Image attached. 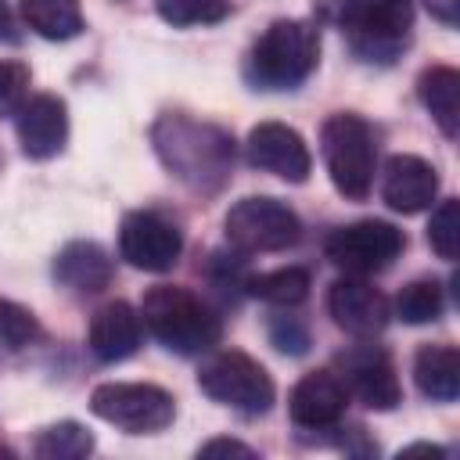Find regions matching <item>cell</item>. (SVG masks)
Listing matches in <instances>:
<instances>
[{"label": "cell", "instance_id": "obj_21", "mask_svg": "<svg viewBox=\"0 0 460 460\" xmlns=\"http://www.w3.org/2000/svg\"><path fill=\"white\" fill-rule=\"evenodd\" d=\"M25 25L43 40H72L83 32V7L79 0H22Z\"/></svg>", "mask_w": 460, "mask_h": 460}, {"label": "cell", "instance_id": "obj_31", "mask_svg": "<svg viewBox=\"0 0 460 460\" xmlns=\"http://www.w3.org/2000/svg\"><path fill=\"white\" fill-rule=\"evenodd\" d=\"M428 4V11L442 22V25H456V4L460 0H424Z\"/></svg>", "mask_w": 460, "mask_h": 460}, {"label": "cell", "instance_id": "obj_11", "mask_svg": "<svg viewBox=\"0 0 460 460\" xmlns=\"http://www.w3.org/2000/svg\"><path fill=\"white\" fill-rule=\"evenodd\" d=\"M119 252L144 273H165L180 262L183 234L158 212H129L119 230Z\"/></svg>", "mask_w": 460, "mask_h": 460}, {"label": "cell", "instance_id": "obj_4", "mask_svg": "<svg viewBox=\"0 0 460 460\" xmlns=\"http://www.w3.org/2000/svg\"><path fill=\"white\" fill-rule=\"evenodd\" d=\"M320 151L334 190L349 201H363L374 187L377 169V140L370 122L356 111H334L320 129Z\"/></svg>", "mask_w": 460, "mask_h": 460}, {"label": "cell", "instance_id": "obj_29", "mask_svg": "<svg viewBox=\"0 0 460 460\" xmlns=\"http://www.w3.org/2000/svg\"><path fill=\"white\" fill-rule=\"evenodd\" d=\"M270 341L288 356H302L309 349V331L298 316H273L270 320Z\"/></svg>", "mask_w": 460, "mask_h": 460}, {"label": "cell", "instance_id": "obj_22", "mask_svg": "<svg viewBox=\"0 0 460 460\" xmlns=\"http://www.w3.org/2000/svg\"><path fill=\"white\" fill-rule=\"evenodd\" d=\"M248 291L270 305H280V309H295L298 302L309 298V273L302 266H284V270H270L262 277H252L248 280Z\"/></svg>", "mask_w": 460, "mask_h": 460}, {"label": "cell", "instance_id": "obj_17", "mask_svg": "<svg viewBox=\"0 0 460 460\" xmlns=\"http://www.w3.org/2000/svg\"><path fill=\"white\" fill-rule=\"evenodd\" d=\"M144 338V320L129 302H108L93 313L90 320V352L101 363H122L140 349Z\"/></svg>", "mask_w": 460, "mask_h": 460}, {"label": "cell", "instance_id": "obj_24", "mask_svg": "<svg viewBox=\"0 0 460 460\" xmlns=\"http://www.w3.org/2000/svg\"><path fill=\"white\" fill-rule=\"evenodd\" d=\"M442 284L435 277H420V280H410L399 298H395V316L402 323H431L442 316Z\"/></svg>", "mask_w": 460, "mask_h": 460}, {"label": "cell", "instance_id": "obj_13", "mask_svg": "<svg viewBox=\"0 0 460 460\" xmlns=\"http://www.w3.org/2000/svg\"><path fill=\"white\" fill-rule=\"evenodd\" d=\"M327 309L334 316V323L356 338H374L385 331L388 316H392V305L388 298L367 284L363 277H341L331 284L327 291Z\"/></svg>", "mask_w": 460, "mask_h": 460}, {"label": "cell", "instance_id": "obj_3", "mask_svg": "<svg viewBox=\"0 0 460 460\" xmlns=\"http://www.w3.org/2000/svg\"><path fill=\"white\" fill-rule=\"evenodd\" d=\"M320 61V32L309 22L280 18L273 22L248 54V79L266 90H291L313 75Z\"/></svg>", "mask_w": 460, "mask_h": 460}, {"label": "cell", "instance_id": "obj_28", "mask_svg": "<svg viewBox=\"0 0 460 460\" xmlns=\"http://www.w3.org/2000/svg\"><path fill=\"white\" fill-rule=\"evenodd\" d=\"M29 97V68L22 61H0V119L18 115Z\"/></svg>", "mask_w": 460, "mask_h": 460}, {"label": "cell", "instance_id": "obj_12", "mask_svg": "<svg viewBox=\"0 0 460 460\" xmlns=\"http://www.w3.org/2000/svg\"><path fill=\"white\" fill-rule=\"evenodd\" d=\"M244 158H248V165L273 172L288 183H305V176L313 169V155H309L305 140L298 137V129H291L284 122H259L248 133Z\"/></svg>", "mask_w": 460, "mask_h": 460}, {"label": "cell", "instance_id": "obj_10", "mask_svg": "<svg viewBox=\"0 0 460 460\" xmlns=\"http://www.w3.org/2000/svg\"><path fill=\"white\" fill-rule=\"evenodd\" d=\"M334 374L341 377L345 392L356 395L370 410H395L402 402V385L395 377V363L374 341L341 349L334 356Z\"/></svg>", "mask_w": 460, "mask_h": 460}, {"label": "cell", "instance_id": "obj_32", "mask_svg": "<svg viewBox=\"0 0 460 460\" xmlns=\"http://www.w3.org/2000/svg\"><path fill=\"white\" fill-rule=\"evenodd\" d=\"M0 40H4V43H14V40H18V32H14V18H11L7 0H0Z\"/></svg>", "mask_w": 460, "mask_h": 460}, {"label": "cell", "instance_id": "obj_30", "mask_svg": "<svg viewBox=\"0 0 460 460\" xmlns=\"http://www.w3.org/2000/svg\"><path fill=\"white\" fill-rule=\"evenodd\" d=\"M198 456H241V460H255V449L237 442V438H212L198 449Z\"/></svg>", "mask_w": 460, "mask_h": 460}, {"label": "cell", "instance_id": "obj_19", "mask_svg": "<svg viewBox=\"0 0 460 460\" xmlns=\"http://www.w3.org/2000/svg\"><path fill=\"white\" fill-rule=\"evenodd\" d=\"M417 392L431 402H453L460 395V352L453 345H420L413 356Z\"/></svg>", "mask_w": 460, "mask_h": 460}, {"label": "cell", "instance_id": "obj_27", "mask_svg": "<svg viewBox=\"0 0 460 460\" xmlns=\"http://www.w3.org/2000/svg\"><path fill=\"white\" fill-rule=\"evenodd\" d=\"M36 334H40V327H36V316L25 309V305H18V302H0V345L4 349H25V345H32L36 341Z\"/></svg>", "mask_w": 460, "mask_h": 460}, {"label": "cell", "instance_id": "obj_6", "mask_svg": "<svg viewBox=\"0 0 460 460\" xmlns=\"http://www.w3.org/2000/svg\"><path fill=\"white\" fill-rule=\"evenodd\" d=\"M93 417L129 431V435H151L172 424L176 399L158 385L140 381H104L90 392Z\"/></svg>", "mask_w": 460, "mask_h": 460}, {"label": "cell", "instance_id": "obj_5", "mask_svg": "<svg viewBox=\"0 0 460 460\" xmlns=\"http://www.w3.org/2000/svg\"><path fill=\"white\" fill-rule=\"evenodd\" d=\"M338 18L363 61H392L413 25V0H341Z\"/></svg>", "mask_w": 460, "mask_h": 460}, {"label": "cell", "instance_id": "obj_8", "mask_svg": "<svg viewBox=\"0 0 460 460\" xmlns=\"http://www.w3.org/2000/svg\"><path fill=\"white\" fill-rule=\"evenodd\" d=\"M198 385L208 399L244 413V417H259L273 406V377L266 374L262 363H255L244 352H219L212 356L201 374Z\"/></svg>", "mask_w": 460, "mask_h": 460}, {"label": "cell", "instance_id": "obj_20", "mask_svg": "<svg viewBox=\"0 0 460 460\" xmlns=\"http://www.w3.org/2000/svg\"><path fill=\"white\" fill-rule=\"evenodd\" d=\"M417 97L428 108V115L435 119V126L456 140L460 129V72L449 65H431L420 72L417 79Z\"/></svg>", "mask_w": 460, "mask_h": 460}, {"label": "cell", "instance_id": "obj_25", "mask_svg": "<svg viewBox=\"0 0 460 460\" xmlns=\"http://www.w3.org/2000/svg\"><path fill=\"white\" fill-rule=\"evenodd\" d=\"M155 7L169 25H208L226 18L230 0H155Z\"/></svg>", "mask_w": 460, "mask_h": 460}, {"label": "cell", "instance_id": "obj_7", "mask_svg": "<svg viewBox=\"0 0 460 460\" xmlns=\"http://www.w3.org/2000/svg\"><path fill=\"white\" fill-rule=\"evenodd\" d=\"M226 241L230 248H237L241 255H259V252H284L302 237V223L295 216V208H288L277 198L255 194V198H241L226 219H223Z\"/></svg>", "mask_w": 460, "mask_h": 460}, {"label": "cell", "instance_id": "obj_33", "mask_svg": "<svg viewBox=\"0 0 460 460\" xmlns=\"http://www.w3.org/2000/svg\"><path fill=\"white\" fill-rule=\"evenodd\" d=\"M406 453H431V456H446V449L442 446H428V442H417V446H406L399 456H406Z\"/></svg>", "mask_w": 460, "mask_h": 460}, {"label": "cell", "instance_id": "obj_1", "mask_svg": "<svg viewBox=\"0 0 460 460\" xmlns=\"http://www.w3.org/2000/svg\"><path fill=\"white\" fill-rule=\"evenodd\" d=\"M151 144L162 165L198 194H216L234 169V137L212 122L162 115L151 126Z\"/></svg>", "mask_w": 460, "mask_h": 460}, {"label": "cell", "instance_id": "obj_9", "mask_svg": "<svg viewBox=\"0 0 460 460\" xmlns=\"http://www.w3.org/2000/svg\"><path fill=\"white\" fill-rule=\"evenodd\" d=\"M402 248H406L402 230L385 219H359V223L338 226L323 244L327 259L349 277L381 273L385 266H392V259H399Z\"/></svg>", "mask_w": 460, "mask_h": 460}, {"label": "cell", "instance_id": "obj_2", "mask_svg": "<svg viewBox=\"0 0 460 460\" xmlns=\"http://www.w3.org/2000/svg\"><path fill=\"white\" fill-rule=\"evenodd\" d=\"M144 327L176 356H201L219 345L223 323L208 302L176 284H158L144 295L140 305Z\"/></svg>", "mask_w": 460, "mask_h": 460}, {"label": "cell", "instance_id": "obj_15", "mask_svg": "<svg viewBox=\"0 0 460 460\" xmlns=\"http://www.w3.org/2000/svg\"><path fill=\"white\" fill-rule=\"evenodd\" d=\"M68 140V108L61 97L54 93H36L25 97V104L18 108V144L29 158L47 162L54 155H61Z\"/></svg>", "mask_w": 460, "mask_h": 460}, {"label": "cell", "instance_id": "obj_14", "mask_svg": "<svg viewBox=\"0 0 460 460\" xmlns=\"http://www.w3.org/2000/svg\"><path fill=\"white\" fill-rule=\"evenodd\" d=\"M349 392L334 370H309L288 399V413L302 431H327L345 417Z\"/></svg>", "mask_w": 460, "mask_h": 460}, {"label": "cell", "instance_id": "obj_26", "mask_svg": "<svg viewBox=\"0 0 460 460\" xmlns=\"http://www.w3.org/2000/svg\"><path fill=\"white\" fill-rule=\"evenodd\" d=\"M428 241H431V248H435L442 259H456V252H460V201H456V198H446V201L431 212Z\"/></svg>", "mask_w": 460, "mask_h": 460}, {"label": "cell", "instance_id": "obj_18", "mask_svg": "<svg viewBox=\"0 0 460 460\" xmlns=\"http://www.w3.org/2000/svg\"><path fill=\"white\" fill-rule=\"evenodd\" d=\"M54 277L75 295H97L111 284V259L97 241H72L58 252Z\"/></svg>", "mask_w": 460, "mask_h": 460}, {"label": "cell", "instance_id": "obj_23", "mask_svg": "<svg viewBox=\"0 0 460 460\" xmlns=\"http://www.w3.org/2000/svg\"><path fill=\"white\" fill-rule=\"evenodd\" d=\"M32 453L40 460H83L93 453V435L75 420H58L36 435Z\"/></svg>", "mask_w": 460, "mask_h": 460}, {"label": "cell", "instance_id": "obj_16", "mask_svg": "<svg viewBox=\"0 0 460 460\" xmlns=\"http://www.w3.org/2000/svg\"><path fill=\"white\" fill-rule=\"evenodd\" d=\"M438 194V172L431 162L417 158V155H392L385 162V176H381V198L388 208L413 216L424 212Z\"/></svg>", "mask_w": 460, "mask_h": 460}]
</instances>
